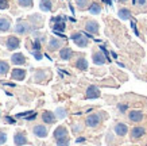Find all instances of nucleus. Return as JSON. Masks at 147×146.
<instances>
[{
  "mask_svg": "<svg viewBox=\"0 0 147 146\" xmlns=\"http://www.w3.org/2000/svg\"><path fill=\"white\" fill-rule=\"evenodd\" d=\"M70 38L74 41V43H76L77 46H80V48H85V46L88 45V38L85 35H82L81 33H73Z\"/></svg>",
  "mask_w": 147,
  "mask_h": 146,
  "instance_id": "nucleus-1",
  "label": "nucleus"
},
{
  "mask_svg": "<svg viewBox=\"0 0 147 146\" xmlns=\"http://www.w3.org/2000/svg\"><path fill=\"white\" fill-rule=\"evenodd\" d=\"M67 18L65 16H55V18L51 19V22L55 23V26H54V31H58V33H62L65 30V20Z\"/></svg>",
  "mask_w": 147,
  "mask_h": 146,
  "instance_id": "nucleus-2",
  "label": "nucleus"
},
{
  "mask_svg": "<svg viewBox=\"0 0 147 146\" xmlns=\"http://www.w3.org/2000/svg\"><path fill=\"white\" fill-rule=\"evenodd\" d=\"M85 30H86V33H89V34H97L98 33V23L94 22V20L86 22V24H85Z\"/></svg>",
  "mask_w": 147,
  "mask_h": 146,
  "instance_id": "nucleus-3",
  "label": "nucleus"
},
{
  "mask_svg": "<svg viewBox=\"0 0 147 146\" xmlns=\"http://www.w3.org/2000/svg\"><path fill=\"white\" fill-rule=\"evenodd\" d=\"M100 96V89L96 85H90L89 88L86 89V99H96Z\"/></svg>",
  "mask_w": 147,
  "mask_h": 146,
  "instance_id": "nucleus-4",
  "label": "nucleus"
},
{
  "mask_svg": "<svg viewBox=\"0 0 147 146\" xmlns=\"http://www.w3.org/2000/svg\"><path fill=\"white\" fill-rule=\"evenodd\" d=\"M85 123H86V126H89V127H94V126H97L100 123V116L97 114H92V115H89L86 118Z\"/></svg>",
  "mask_w": 147,
  "mask_h": 146,
  "instance_id": "nucleus-5",
  "label": "nucleus"
},
{
  "mask_svg": "<svg viewBox=\"0 0 147 146\" xmlns=\"http://www.w3.org/2000/svg\"><path fill=\"white\" fill-rule=\"evenodd\" d=\"M54 137H55V141H59V139H63V138H67V130L62 126H59V127L54 131Z\"/></svg>",
  "mask_w": 147,
  "mask_h": 146,
  "instance_id": "nucleus-6",
  "label": "nucleus"
},
{
  "mask_svg": "<svg viewBox=\"0 0 147 146\" xmlns=\"http://www.w3.org/2000/svg\"><path fill=\"white\" fill-rule=\"evenodd\" d=\"M19 45H20V42H19V39L16 37H8V38H7V48H8L9 50L18 49Z\"/></svg>",
  "mask_w": 147,
  "mask_h": 146,
  "instance_id": "nucleus-7",
  "label": "nucleus"
},
{
  "mask_svg": "<svg viewBox=\"0 0 147 146\" xmlns=\"http://www.w3.org/2000/svg\"><path fill=\"white\" fill-rule=\"evenodd\" d=\"M127 131H128L127 124H124V123H117L115 126V133L117 134V135H120V137L125 135V134H127Z\"/></svg>",
  "mask_w": 147,
  "mask_h": 146,
  "instance_id": "nucleus-8",
  "label": "nucleus"
},
{
  "mask_svg": "<svg viewBox=\"0 0 147 146\" xmlns=\"http://www.w3.org/2000/svg\"><path fill=\"white\" fill-rule=\"evenodd\" d=\"M93 62L96 64V65H102L104 62L107 61V58H105V56L101 53V52H97V53L93 54Z\"/></svg>",
  "mask_w": 147,
  "mask_h": 146,
  "instance_id": "nucleus-9",
  "label": "nucleus"
},
{
  "mask_svg": "<svg viewBox=\"0 0 147 146\" xmlns=\"http://www.w3.org/2000/svg\"><path fill=\"white\" fill-rule=\"evenodd\" d=\"M34 134H35L36 137H39V138H43L47 135V128L45 127V126H35L34 127Z\"/></svg>",
  "mask_w": 147,
  "mask_h": 146,
  "instance_id": "nucleus-10",
  "label": "nucleus"
},
{
  "mask_svg": "<svg viewBox=\"0 0 147 146\" xmlns=\"http://www.w3.org/2000/svg\"><path fill=\"white\" fill-rule=\"evenodd\" d=\"M128 118L132 120V122H140V120L143 119V112L142 111H131Z\"/></svg>",
  "mask_w": 147,
  "mask_h": 146,
  "instance_id": "nucleus-11",
  "label": "nucleus"
},
{
  "mask_svg": "<svg viewBox=\"0 0 147 146\" xmlns=\"http://www.w3.org/2000/svg\"><path fill=\"white\" fill-rule=\"evenodd\" d=\"M59 56H61V58H62V60L67 61V60H70V58H71L73 52H71L70 48H63L62 50H59Z\"/></svg>",
  "mask_w": 147,
  "mask_h": 146,
  "instance_id": "nucleus-12",
  "label": "nucleus"
},
{
  "mask_svg": "<svg viewBox=\"0 0 147 146\" xmlns=\"http://www.w3.org/2000/svg\"><path fill=\"white\" fill-rule=\"evenodd\" d=\"M12 62L15 64V65H22V64H24L26 62V58H24V56L20 53H16L12 56Z\"/></svg>",
  "mask_w": 147,
  "mask_h": 146,
  "instance_id": "nucleus-13",
  "label": "nucleus"
},
{
  "mask_svg": "<svg viewBox=\"0 0 147 146\" xmlns=\"http://www.w3.org/2000/svg\"><path fill=\"white\" fill-rule=\"evenodd\" d=\"M26 77V72L23 69H13L12 71V79L15 80H23Z\"/></svg>",
  "mask_w": 147,
  "mask_h": 146,
  "instance_id": "nucleus-14",
  "label": "nucleus"
},
{
  "mask_svg": "<svg viewBox=\"0 0 147 146\" xmlns=\"http://www.w3.org/2000/svg\"><path fill=\"white\" fill-rule=\"evenodd\" d=\"M13 139H15V143H16V145H26L27 143L26 135L23 133H18L15 137H13Z\"/></svg>",
  "mask_w": 147,
  "mask_h": 146,
  "instance_id": "nucleus-15",
  "label": "nucleus"
},
{
  "mask_svg": "<svg viewBox=\"0 0 147 146\" xmlns=\"http://www.w3.org/2000/svg\"><path fill=\"white\" fill-rule=\"evenodd\" d=\"M144 134V128L143 127H134L132 130H131V137L132 138H140Z\"/></svg>",
  "mask_w": 147,
  "mask_h": 146,
  "instance_id": "nucleus-16",
  "label": "nucleus"
},
{
  "mask_svg": "<svg viewBox=\"0 0 147 146\" xmlns=\"http://www.w3.org/2000/svg\"><path fill=\"white\" fill-rule=\"evenodd\" d=\"M42 119L45 120L46 123H53L54 120H55V115H53L50 111H45V112L42 114Z\"/></svg>",
  "mask_w": 147,
  "mask_h": 146,
  "instance_id": "nucleus-17",
  "label": "nucleus"
},
{
  "mask_svg": "<svg viewBox=\"0 0 147 146\" xmlns=\"http://www.w3.org/2000/svg\"><path fill=\"white\" fill-rule=\"evenodd\" d=\"M76 67L80 69V71H86L88 69V61L85 58H78L76 62Z\"/></svg>",
  "mask_w": 147,
  "mask_h": 146,
  "instance_id": "nucleus-18",
  "label": "nucleus"
},
{
  "mask_svg": "<svg viewBox=\"0 0 147 146\" xmlns=\"http://www.w3.org/2000/svg\"><path fill=\"white\" fill-rule=\"evenodd\" d=\"M9 27H11V23H9L8 19H5V18L0 19V31H7V30H9Z\"/></svg>",
  "mask_w": 147,
  "mask_h": 146,
  "instance_id": "nucleus-19",
  "label": "nucleus"
},
{
  "mask_svg": "<svg viewBox=\"0 0 147 146\" xmlns=\"http://www.w3.org/2000/svg\"><path fill=\"white\" fill-rule=\"evenodd\" d=\"M39 7L42 11H51V1L50 0H42Z\"/></svg>",
  "mask_w": 147,
  "mask_h": 146,
  "instance_id": "nucleus-20",
  "label": "nucleus"
},
{
  "mask_svg": "<svg viewBox=\"0 0 147 146\" xmlns=\"http://www.w3.org/2000/svg\"><path fill=\"white\" fill-rule=\"evenodd\" d=\"M119 18L123 19V20H127V19L131 18V12H129L127 8H121L119 11Z\"/></svg>",
  "mask_w": 147,
  "mask_h": 146,
  "instance_id": "nucleus-21",
  "label": "nucleus"
},
{
  "mask_svg": "<svg viewBox=\"0 0 147 146\" xmlns=\"http://www.w3.org/2000/svg\"><path fill=\"white\" fill-rule=\"evenodd\" d=\"M89 12L93 14V15H98V14L101 12V7H100L97 3H92L89 7Z\"/></svg>",
  "mask_w": 147,
  "mask_h": 146,
  "instance_id": "nucleus-22",
  "label": "nucleus"
},
{
  "mask_svg": "<svg viewBox=\"0 0 147 146\" xmlns=\"http://www.w3.org/2000/svg\"><path fill=\"white\" fill-rule=\"evenodd\" d=\"M18 118H26V119L31 120V119H35L36 118V114L35 112H23V114H18Z\"/></svg>",
  "mask_w": 147,
  "mask_h": 146,
  "instance_id": "nucleus-23",
  "label": "nucleus"
},
{
  "mask_svg": "<svg viewBox=\"0 0 147 146\" xmlns=\"http://www.w3.org/2000/svg\"><path fill=\"white\" fill-rule=\"evenodd\" d=\"M9 69L8 67V64L4 61H0V75H4V73H7Z\"/></svg>",
  "mask_w": 147,
  "mask_h": 146,
  "instance_id": "nucleus-24",
  "label": "nucleus"
},
{
  "mask_svg": "<svg viewBox=\"0 0 147 146\" xmlns=\"http://www.w3.org/2000/svg\"><path fill=\"white\" fill-rule=\"evenodd\" d=\"M26 24H22V22H19L16 26H15V31L16 33H20V34H23V33H26L27 29H26Z\"/></svg>",
  "mask_w": 147,
  "mask_h": 146,
  "instance_id": "nucleus-25",
  "label": "nucleus"
},
{
  "mask_svg": "<svg viewBox=\"0 0 147 146\" xmlns=\"http://www.w3.org/2000/svg\"><path fill=\"white\" fill-rule=\"evenodd\" d=\"M55 115H57L59 119H62V118H65V115H66V111L59 107V108H57V110H55Z\"/></svg>",
  "mask_w": 147,
  "mask_h": 146,
  "instance_id": "nucleus-26",
  "label": "nucleus"
},
{
  "mask_svg": "<svg viewBox=\"0 0 147 146\" xmlns=\"http://www.w3.org/2000/svg\"><path fill=\"white\" fill-rule=\"evenodd\" d=\"M49 46H50V49H58L61 46V43H59V41H57V39H51Z\"/></svg>",
  "mask_w": 147,
  "mask_h": 146,
  "instance_id": "nucleus-27",
  "label": "nucleus"
},
{
  "mask_svg": "<svg viewBox=\"0 0 147 146\" xmlns=\"http://www.w3.org/2000/svg\"><path fill=\"white\" fill-rule=\"evenodd\" d=\"M19 4L23 5V7H31L32 0H19Z\"/></svg>",
  "mask_w": 147,
  "mask_h": 146,
  "instance_id": "nucleus-28",
  "label": "nucleus"
},
{
  "mask_svg": "<svg viewBox=\"0 0 147 146\" xmlns=\"http://www.w3.org/2000/svg\"><path fill=\"white\" fill-rule=\"evenodd\" d=\"M67 145H69V138H63V139L57 141V146H67Z\"/></svg>",
  "mask_w": 147,
  "mask_h": 146,
  "instance_id": "nucleus-29",
  "label": "nucleus"
},
{
  "mask_svg": "<svg viewBox=\"0 0 147 146\" xmlns=\"http://www.w3.org/2000/svg\"><path fill=\"white\" fill-rule=\"evenodd\" d=\"M100 50H101L102 54L105 56V58H107V61H108V62H111V58H109V54H108V50H107V49L104 48V46H100Z\"/></svg>",
  "mask_w": 147,
  "mask_h": 146,
  "instance_id": "nucleus-30",
  "label": "nucleus"
},
{
  "mask_svg": "<svg viewBox=\"0 0 147 146\" xmlns=\"http://www.w3.org/2000/svg\"><path fill=\"white\" fill-rule=\"evenodd\" d=\"M8 8V1L7 0H0V10Z\"/></svg>",
  "mask_w": 147,
  "mask_h": 146,
  "instance_id": "nucleus-31",
  "label": "nucleus"
},
{
  "mask_svg": "<svg viewBox=\"0 0 147 146\" xmlns=\"http://www.w3.org/2000/svg\"><path fill=\"white\" fill-rule=\"evenodd\" d=\"M86 1H88V0H77V4H78V7H80V8H85Z\"/></svg>",
  "mask_w": 147,
  "mask_h": 146,
  "instance_id": "nucleus-32",
  "label": "nucleus"
},
{
  "mask_svg": "<svg viewBox=\"0 0 147 146\" xmlns=\"http://www.w3.org/2000/svg\"><path fill=\"white\" fill-rule=\"evenodd\" d=\"M5 141H7V135H5L4 133H0V145L4 143Z\"/></svg>",
  "mask_w": 147,
  "mask_h": 146,
  "instance_id": "nucleus-33",
  "label": "nucleus"
},
{
  "mask_svg": "<svg viewBox=\"0 0 147 146\" xmlns=\"http://www.w3.org/2000/svg\"><path fill=\"white\" fill-rule=\"evenodd\" d=\"M32 54H34V57H35L36 60H40V58H42V54H40L38 50H34V52H32Z\"/></svg>",
  "mask_w": 147,
  "mask_h": 146,
  "instance_id": "nucleus-34",
  "label": "nucleus"
},
{
  "mask_svg": "<svg viewBox=\"0 0 147 146\" xmlns=\"http://www.w3.org/2000/svg\"><path fill=\"white\" fill-rule=\"evenodd\" d=\"M131 27L134 29V33L136 34V35H139V31H138V29H136V24H135V22H131Z\"/></svg>",
  "mask_w": 147,
  "mask_h": 146,
  "instance_id": "nucleus-35",
  "label": "nucleus"
},
{
  "mask_svg": "<svg viewBox=\"0 0 147 146\" xmlns=\"http://www.w3.org/2000/svg\"><path fill=\"white\" fill-rule=\"evenodd\" d=\"M34 48H35V50H39L40 49V45H39V41L38 39L34 41Z\"/></svg>",
  "mask_w": 147,
  "mask_h": 146,
  "instance_id": "nucleus-36",
  "label": "nucleus"
},
{
  "mask_svg": "<svg viewBox=\"0 0 147 146\" xmlns=\"http://www.w3.org/2000/svg\"><path fill=\"white\" fill-rule=\"evenodd\" d=\"M119 110L124 112V111L127 110V104H124V106H123V104H119Z\"/></svg>",
  "mask_w": 147,
  "mask_h": 146,
  "instance_id": "nucleus-37",
  "label": "nucleus"
},
{
  "mask_svg": "<svg viewBox=\"0 0 147 146\" xmlns=\"http://www.w3.org/2000/svg\"><path fill=\"white\" fill-rule=\"evenodd\" d=\"M5 120H7L8 123H15V119H12V118H5Z\"/></svg>",
  "mask_w": 147,
  "mask_h": 146,
  "instance_id": "nucleus-38",
  "label": "nucleus"
},
{
  "mask_svg": "<svg viewBox=\"0 0 147 146\" xmlns=\"http://www.w3.org/2000/svg\"><path fill=\"white\" fill-rule=\"evenodd\" d=\"M104 1H105V3H107V4L112 5V0H104Z\"/></svg>",
  "mask_w": 147,
  "mask_h": 146,
  "instance_id": "nucleus-39",
  "label": "nucleus"
},
{
  "mask_svg": "<svg viewBox=\"0 0 147 146\" xmlns=\"http://www.w3.org/2000/svg\"><path fill=\"white\" fill-rule=\"evenodd\" d=\"M146 3V0H139V4H144Z\"/></svg>",
  "mask_w": 147,
  "mask_h": 146,
  "instance_id": "nucleus-40",
  "label": "nucleus"
},
{
  "mask_svg": "<svg viewBox=\"0 0 147 146\" xmlns=\"http://www.w3.org/2000/svg\"><path fill=\"white\" fill-rule=\"evenodd\" d=\"M84 141H85L84 138H78V139H77V142H84Z\"/></svg>",
  "mask_w": 147,
  "mask_h": 146,
  "instance_id": "nucleus-41",
  "label": "nucleus"
},
{
  "mask_svg": "<svg viewBox=\"0 0 147 146\" xmlns=\"http://www.w3.org/2000/svg\"><path fill=\"white\" fill-rule=\"evenodd\" d=\"M119 1H127V0H119Z\"/></svg>",
  "mask_w": 147,
  "mask_h": 146,
  "instance_id": "nucleus-42",
  "label": "nucleus"
}]
</instances>
